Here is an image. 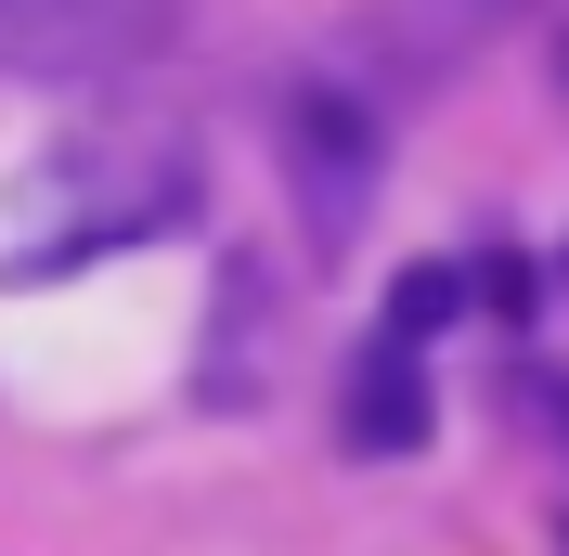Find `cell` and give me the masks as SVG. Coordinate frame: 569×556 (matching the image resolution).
Instances as JSON below:
<instances>
[{
  "instance_id": "cell-2",
  "label": "cell",
  "mask_w": 569,
  "mask_h": 556,
  "mask_svg": "<svg viewBox=\"0 0 569 556\" xmlns=\"http://www.w3.org/2000/svg\"><path fill=\"white\" fill-rule=\"evenodd\" d=\"M284 195H298L311 259H350L362 208H376V105L350 78H298L284 91Z\"/></svg>"
},
{
  "instance_id": "cell-8",
  "label": "cell",
  "mask_w": 569,
  "mask_h": 556,
  "mask_svg": "<svg viewBox=\"0 0 569 556\" xmlns=\"http://www.w3.org/2000/svg\"><path fill=\"white\" fill-rule=\"evenodd\" d=\"M557 78H569V39H557Z\"/></svg>"
},
{
  "instance_id": "cell-5",
  "label": "cell",
  "mask_w": 569,
  "mask_h": 556,
  "mask_svg": "<svg viewBox=\"0 0 569 556\" xmlns=\"http://www.w3.org/2000/svg\"><path fill=\"white\" fill-rule=\"evenodd\" d=\"M492 13H505V0H376V13H362V52L401 66V78H453Z\"/></svg>"
},
{
  "instance_id": "cell-6",
  "label": "cell",
  "mask_w": 569,
  "mask_h": 556,
  "mask_svg": "<svg viewBox=\"0 0 569 556\" xmlns=\"http://www.w3.org/2000/svg\"><path fill=\"white\" fill-rule=\"evenodd\" d=\"M259 259H233V272H220V363H208V401H247L259 388Z\"/></svg>"
},
{
  "instance_id": "cell-7",
  "label": "cell",
  "mask_w": 569,
  "mask_h": 556,
  "mask_svg": "<svg viewBox=\"0 0 569 556\" xmlns=\"http://www.w3.org/2000/svg\"><path fill=\"white\" fill-rule=\"evenodd\" d=\"M557 298H569V246H557Z\"/></svg>"
},
{
  "instance_id": "cell-3",
  "label": "cell",
  "mask_w": 569,
  "mask_h": 556,
  "mask_svg": "<svg viewBox=\"0 0 569 556\" xmlns=\"http://www.w3.org/2000/svg\"><path fill=\"white\" fill-rule=\"evenodd\" d=\"M181 0H0V78H117L169 39Z\"/></svg>"
},
{
  "instance_id": "cell-1",
  "label": "cell",
  "mask_w": 569,
  "mask_h": 556,
  "mask_svg": "<svg viewBox=\"0 0 569 556\" xmlns=\"http://www.w3.org/2000/svg\"><path fill=\"white\" fill-rule=\"evenodd\" d=\"M194 220V156L156 130H91L52 142L13 195H0V285H52L91 272V259H130V246L181 234Z\"/></svg>"
},
{
  "instance_id": "cell-4",
  "label": "cell",
  "mask_w": 569,
  "mask_h": 556,
  "mask_svg": "<svg viewBox=\"0 0 569 556\" xmlns=\"http://www.w3.org/2000/svg\"><path fill=\"white\" fill-rule=\"evenodd\" d=\"M427 337H401V324H376V337L350 349V401H337V440L362 453V466H389V453H427Z\"/></svg>"
}]
</instances>
